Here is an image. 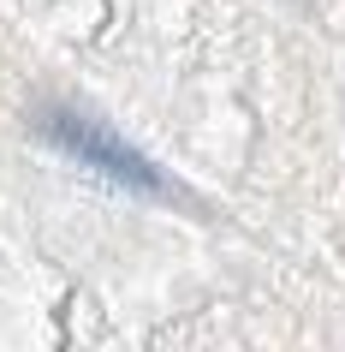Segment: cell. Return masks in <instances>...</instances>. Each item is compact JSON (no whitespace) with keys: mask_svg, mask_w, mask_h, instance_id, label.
I'll return each instance as SVG.
<instances>
[{"mask_svg":"<svg viewBox=\"0 0 345 352\" xmlns=\"http://www.w3.org/2000/svg\"><path fill=\"white\" fill-rule=\"evenodd\" d=\"M42 131H48L60 149H72L78 162H90V167H102L108 179H119V186H131V191H155V197H173V186H167L161 167H149L131 144H119V138H113L102 120H84V113H72V108H54L48 120H42Z\"/></svg>","mask_w":345,"mask_h":352,"instance_id":"obj_1","label":"cell"}]
</instances>
